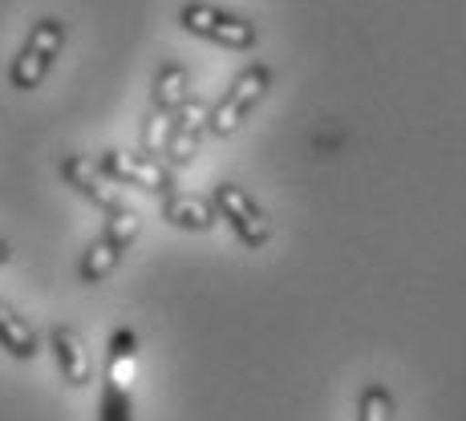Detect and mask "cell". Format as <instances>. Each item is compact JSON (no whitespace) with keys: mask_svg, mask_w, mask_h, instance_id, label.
Here are the masks:
<instances>
[{"mask_svg":"<svg viewBox=\"0 0 466 421\" xmlns=\"http://www.w3.org/2000/svg\"><path fill=\"white\" fill-rule=\"evenodd\" d=\"M142 340L134 328H114L106 345V377H102V406L97 421H134V381H138Z\"/></svg>","mask_w":466,"mask_h":421,"instance_id":"obj_1","label":"cell"},{"mask_svg":"<svg viewBox=\"0 0 466 421\" xmlns=\"http://www.w3.org/2000/svg\"><path fill=\"white\" fill-rule=\"evenodd\" d=\"M66 41H69V29L61 16H37V21L29 25V33H25L21 49L8 61V85H13L16 94L41 89L45 77L57 65V57L66 53Z\"/></svg>","mask_w":466,"mask_h":421,"instance_id":"obj_2","label":"cell"},{"mask_svg":"<svg viewBox=\"0 0 466 421\" xmlns=\"http://www.w3.org/2000/svg\"><path fill=\"white\" fill-rule=\"evenodd\" d=\"M268 89H272V65L252 61V65L239 69V74L231 77V85L223 89L219 102L208 105V134L211 138H231V134L256 114V105L268 97Z\"/></svg>","mask_w":466,"mask_h":421,"instance_id":"obj_3","label":"cell"},{"mask_svg":"<svg viewBox=\"0 0 466 421\" xmlns=\"http://www.w3.org/2000/svg\"><path fill=\"white\" fill-rule=\"evenodd\" d=\"M138 231H142V219H138V211H134L130 203H122V207L106 211L102 231L94 236V244L86 247L82 264H77V280H82V284H102V280H110L114 267L127 259L130 244L138 239Z\"/></svg>","mask_w":466,"mask_h":421,"instance_id":"obj_4","label":"cell"},{"mask_svg":"<svg viewBox=\"0 0 466 421\" xmlns=\"http://www.w3.org/2000/svg\"><path fill=\"white\" fill-rule=\"evenodd\" d=\"M178 29L199 41L219 45V49H236V53H252L259 45L256 21L231 13V8L211 5V0H187V5H178Z\"/></svg>","mask_w":466,"mask_h":421,"instance_id":"obj_5","label":"cell"},{"mask_svg":"<svg viewBox=\"0 0 466 421\" xmlns=\"http://www.w3.org/2000/svg\"><path fill=\"white\" fill-rule=\"evenodd\" d=\"M211 203H215V215L219 223H228V231L248 247V252H259V247L272 244L276 227L268 219V211L252 199V191L239 183H215L211 191Z\"/></svg>","mask_w":466,"mask_h":421,"instance_id":"obj_6","label":"cell"},{"mask_svg":"<svg viewBox=\"0 0 466 421\" xmlns=\"http://www.w3.org/2000/svg\"><path fill=\"white\" fill-rule=\"evenodd\" d=\"M102 175L110 178L114 186H134V191H147L163 199L167 191H175V170H170L163 158L142 155V150H102L97 158Z\"/></svg>","mask_w":466,"mask_h":421,"instance_id":"obj_7","label":"cell"},{"mask_svg":"<svg viewBox=\"0 0 466 421\" xmlns=\"http://www.w3.org/2000/svg\"><path fill=\"white\" fill-rule=\"evenodd\" d=\"M203 134H208V105L199 97H187L175 114H170V126H167V138H163V163L170 170H183L195 163L203 146Z\"/></svg>","mask_w":466,"mask_h":421,"instance_id":"obj_8","label":"cell"},{"mask_svg":"<svg viewBox=\"0 0 466 421\" xmlns=\"http://www.w3.org/2000/svg\"><path fill=\"white\" fill-rule=\"evenodd\" d=\"M61 178H66V183L74 186V191L82 195L86 203H94L97 211H114V207H122V195H118V186H114L110 178L102 175V166H97V158H86V155H66V158H61Z\"/></svg>","mask_w":466,"mask_h":421,"instance_id":"obj_9","label":"cell"},{"mask_svg":"<svg viewBox=\"0 0 466 421\" xmlns=\"http://www.w3.org/2000/svg\"><path fill=\"white\" fill-rule=\"evenodd\" d=\"M49 348H53V361H57V369H61V377H66L69 389H86V385L94 381V361H89V348L74 325L53 328Z\"/></svg>","mask_w":466,"mask_h":421,"instance_id":"obj_10","label":"cell"},{"mask_svg":"<svg viewBox=\"0 0 466 421\" xmlns=\"http://www.w3.org/2000/svg\"><path fill=\"white\" fill-rule=\"evenodd\" d=\"M163 219L178 231L203 236V231H211L215 223H219V215H215L211 195H191V191H178L175 186V191L163 195Z\"/></svg>","mask_w":466,"mask_h":421,"instance_id":"obj_11","label":"cell"},{"mask_svg":"<svg viewBox=\"0 0 466 421\" xmlns=\"http://www.w3.org/2000/svg\"><path fill=\"white\" fill-rule=\"evenodd\" d=\"M187 97H191V74H187V65H178V61H163L158 74H155V85H150V114L170 118Z\"/></svg>","mask_w":466,"mask_h":421,"instance_id":"obj_12","label":"cell"},{"mask_svg":"<svg viewBox=\"0 0 466 421\" xmlns=\"http://www.w3.org/2000/svg\"><path fill=\"white\" fill-rule=\"evenodd\" d=\"M0 348H5L8 356H16V361H33V356L41 353L37 328H33L29 320L5 300H0Z\"/></svg>","mask_w":466,"mask_h":421,"instance_id":"obj_13","label":"cell"},{"mask_svg":"<svg viewBox=\"0 0 466 421\" xmlns=\"http://www.w3.org/2000/svg\"><path fill=\"white\" fill-rule=\"evenodd\" d=\"M8 259H13V244H8V239H0V267H5Z\"/></svg>","mask_w":466,"mask_h":421,"instance_id":"obj_14","label":"cell"}]
</instances>
